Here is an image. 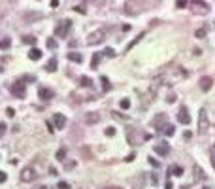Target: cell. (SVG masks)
Returning a JSON list of instances; mask_svg holds the SVG:
<instances>
[{
    "mask_svg": "<svg viewBox=\"0 0 215 189\" xmlns=\"http://www.w3.org/2000/svg\"><path fill=\"white\" fill-rule=\"evenodd\" d=\"M11 93H13L15 98H25L27 96V87H25V83L19 79V82H15L13 85H11Z\"/></svg>",
    "mask_w": 215,
    "mask_h": 189,
    "instance_id": "4",
    "label": "cell"
},
{
    "mask_svg": "<svg viewBox=\"0 0 215 189\" xmlns=\"http://www.w3.org/2000/svg\"><path fill=\"white\" fill-rule=\"evenodd\" d=\"M29 59L30 61H40V59H42V51H40L38 47H32L30 53H29Z\"/></svg>",
    "mask_w": 215,
    "mask_h": 189,
    "instance_id": "14",
    "label": "cell"
},
{
    "mask_svg": "<svg viewBox=\"0 0 215 189\" xmlns=\"http://www.w3.org/2000/svg\"><path fill=\"white\" fill-rule=\"evenodd\" d=\"M70 29H72V21L70 19H62V21H59V25L55 27V36H57V38H66Z\"/></svg>",
    "mask_w": 215,
    "mask_h": 189,
    "instance_id": "1",
    "label": "cell"
},
{
    "mask_svg": "<svg viewBox=\"0 0 215 189\" xmlns=\"http://www.w3.org/2000/svg\"><path fill=\"white\" fill-rule=\"evenodd\" d=\"M212 164L215 167V155H212Z\"/></svg>",
    "mask_w": 215,
    "mask_h": 189,
    "instance_id": "39",
    "label": "cell"
},
{
    "mask_svg": "<svg viewBox=\"0 0 215 189\" xmlns=\"http://www.w3.org/2000/svg\"><path fill=\"white\" fill-rule=\"evenodd\" d=\"M104 38H106V29H98V30H94V32L89 34L87 44H89V46H96V44L104 42Z\"/></svg>",
    "mask_w": 215,
    "mask_h": 189,
    "instance_id": "3",
    "label": "cell"
},
{
    "mask_svg": "<svg viewBox=\"0 0 215 189\" xmlns=\"http://www.w3.org/2000/svg\"><path fill=\"white\" fill-rule=\"evenodd\" d=\"M170 172H172L174 176H181L183 174V168L179 167V164H172V167H170Z\"/></svg>",
    "mask_w": 215,
    "mask_h": 189,
    "instance_id": "21",
    "label": "cell"
},
{
    "mask_svg": "<svg viewBox=\"0 0 215 189\" xmlns=\"http://www.w3.org/2000/svg\"><path fill=\"white\" fill-rule=\"evenodd\" d=\"M45 127H47V131H49V132H53V131H55V129H53V125H51V123H49V121H47V123H45Z\"/></svg>",
    "mask_w": 215,
    "mask_h": 189,
    "instance_id": "37",
    "label": "cell"
},
{
    "mask_svg": "<svg viewBox=\"0 0 215 189\" xmlns=\"http://www.w3.org/2000/svg\"><path fill=\"white\" fill-rule=\"evenodd\" d=\"M10 44H11V40H10V38H8V36H6V38L2 40V49H8V47H10Z\"/></svg>",
    "mask_w": 215,
    "mask_h": 189,
    "instance_id": "28",
    "label": "cell"
},
{
    "mask_svg": "<svg viewBox=\"0 0 215 189\" xmlns=\"http://www.w3.org/2000/svg\"><path fill=\"white\" fill-rule=\"evenodd\" d=\"M74 10H77V11H79V13H85V8H83V6H81V4H79V6H75V8H74Z\"/></svg>",
    "mask_w": 215,
    "mask_h": 189,
    "instance_id": "36",
    "label": "cell"
},
{
    "mask_svg": "<svg viewBox=\"0 0 215 189\" xmlns=\"http://www.w3.org/2000/svg\"><path fill=\"white\" fill-rule=\"evenodd\" d=\"M100 119H102V117H100V114H98V112H91V114L85 115V123H87V125H96Z\"/></svg>",
    "mask_w": 215,
    "mask_h": 189,
    "instance_id": "9",
    "label": "cell"
},
{
    "mask_svg": "<svg viewBox=\"0 0 215 189\" xmlns=\"http://www.w3.org/2000/svg\"><path fill=\"white\" fill-rule=\"evenodd\" d=\"M6 115H8V117H13V115H15L13 108H6Z\"/></svg>",
    "mask_w": 215,
    "mask_h": 189,
    "instance_id": "32",
    "label": "cell"
},
{
    "mask_svg": "<svg viewBox=\"0 0 215 189\" xmlns=\"http://www.w3.org/2000/svg\"><path fill=\"white\" fill-rule=\"evenodd\" d=\"M38 189H47V187H38Z\"/></svg>",
    "mask_w": 215,
    "mask_h": 189,
    "instance_id": "41",
    "label": "cell"
},
{
    "mask_svg": "<svg viewBox=\"0 0 215 189\" xmlns=\"http://www.w3.org/2000/svg\"><path fill=\"white\" fill-rule=\"evenodd\" d=\"M143 36H145V32H142V34H138V38H134V40H132V42H130V44H128V46H126V51H128V49H132V47H134V46H136V44H138V42H140V40L143 38Z\"/></svg>",
    "mask_w": 215,
    "mask_h": 189,
    "instance_id": "22",
    "label": "cell"
},
{
    "mask_svg": "<svg viewBox=\"0 0 215 189\" xmlns=\"http://www.w3.org/2000/svg\"><path fill=\"white\" fill-rule=\"evenodd\" d=\"M106 134H107V136H113V134H115V129H113V127H110V129L106 131Z\"/></svg>",
    "mask_w": 215,
    "mask_h": 189,
    "instance_id": "34",
    "label": "cell"
},
{
    "mask_svg": "<svg viewBox=\"0 0 215 189\" xmlns=\"http://www.w3.org/2000/svg\"><path fill=\"white\" fill-rule=\"evenodd\" d=\"M209 129V119H208V112L202 108L198 114V134H206Z\"/></svg>",
    "mask_w": 215,
    "mask_h": 189,
    "instance_id": "2",
    "label": "cell"
},
{
    "mask_svg": "<svg viewBox=\"0 0 215 189\" xmlns=\"http://www.w3.org/2000/svg\"><path fill=\"white\" fill-rule=\"evenodd\" d=\"M194 36H196V38H204V36H206V29H198L196 32H194Z\"/></svg>",
    "mask_w": 215,
    "mask_h": 189,
    "instance_id": "29",
    "label": "cell"
},
{
    "mask_svg": "<svg viewBox=\"0 0 215 189\" xmlns=\"http://www.w3.org/2000/svg\"><path fill=\"white\" fill-rule=\"evenodd\" d=\"M110 189H119V187H110Z\"/></svg>",
    "mask_w": 215,
    "mask_h": 189,
    "instance_id": "40",
    "label": "cell"
},
{
    "mask_svg": "<svg viewBox=\"0 0 215 189\" xmlns=\"http://www.w3.org/2000/svg\"><path fill=\"white\" fill-rule=\"evenodd\" d=\"M153 150H155V153H158L161 157H166V155L170 153V146H168L166 142H164V144H155Z\"/></svg>",
    "mask_w": 215,
    "mask_h": 189,
    "instance_id": "8",
    "label": "cell"
},
{
    "mask_svg": "<svg viewBox=\"0 0 215 189\" xmlns=\"http://www.w3.org/2000/svg\"><path fill=\"white\" fill-rule=\"evenodd\" d=\"M204 189H212V187H204Z\"/></svg>",
    "mask_w": 215,
    "mask_h": 189,
    "instance_id": "42",
    "label": "cell"
},
{
    "mask_svg": "<svg viewBox=\"0 0 215 189\" xmlns=\"http://www.w3.org/2000/svg\"><path fill=\"white\" fill-rule=\"evenodd\" d=\"M59 189H70V185H68V183H66V182H59V185H57Z\"/></svg>",
    "mask_w": 215,
    "mask_h": 189,
    "instance_id": "33",
    "label": "cell"
},
{
    "mask_svg": "<svg viewBox=\"0 0 215 189\" xmlns=\"http://www.w3.org/2000/svg\"><path fill=\"white\" fill-rule=\"evenodd\" d=\"M143 183H145V176H143V174H138V180H134V189H142Z\"/></svg>",
    "mask_w": 215,
    "mask_h": 189,
    "instance_id": "15",
    "label": "cell"
},
{
    "mask_svg": "<svg viewBox=\"0 0 215 189\" xmlns=\"http://www.w3.org/2000/svg\"><path fill=\"white\" fill-rule=\"evenodd\" d=\"M166 121H168L166 114H157V115L153 117V121H151V123H153V127H158V129H162L164 125H168Z\"/></svg>",
    "mask_w": 215,
    "mask_h": 189,
    "instance_id": "7",
    "label": "cell"
},
{
    "mask_svg": "<svg viewBox=\"0 0 215 189\" xmlns=\"http://www.w3.org/2000/svg\"><path fill=\"white\" fill-rule=\"evenodd\" d=\"M185 4H187L185 0H177V2H176V6H177V8H185Z\"/></svg>",
    "mask_w": 215,
    "mask_h": 189,
    "instance_id": "35",
    "label": "cell"
},
{
    "mask_svg": "<svg viewBox=\"0 0 215 189\" xmlns=\"http://www.w3.org/2000/svg\"><path fill=\"white\" fill-rule=\"evenodd\" d=\"M104 55H107V57H115V51L111 49V47H106V51H104Z\"/></svg>",
    "mask_w": 215,
    "mask_h": 189,
    "instance_id": "30",
    "label": "cell"
},
{
    "mask_svg": "<svg viewBox=\"0 0 215 189\" xmlns=\"http://www.w3.org/2000/svg\"><path fill=\"white\" fill-rule=\"evenodd\" d=\"M47 47H49V49H55V47H57V40L49 38V40H47Z\"/></svg>",
    "mask_w": 215,
    "mask_h": 189,
    "instance_id": "25",
    "label": "cell"
},
{
    "mask_svg": "<svg viewBox=\"0 0 215 189\" xmlns=\"http://www.w3.org/2000/svg\"><path fill=\"white\" fill-rule=\"evenodd\" d=\"M64 157H66V150H59L57 151V159L59 161H64Z\"/></svg>",
    "mask_w": 215,
    "mask_h": 189,
    "instance_id": "27",
    "label": "cell"
},
{
    "mask_svg": "<svg viewBox=\"0 0 215 189\" xmlns=\"http://www.w3.org/2000/svg\"><path fill=\"white\" fill-rule=\"evenodd\" d=\"M36 178H38V174H36V170H34L32 167H27V168H23V170H21V182L30 183V182H34Z\"/></svg>",
    "mask_w": 215,
    "mask_h": 189,
    "instance_id": "5",
    "label": "cell"
},
{
    "mask_svg": "<svg viewBox=\"0 0 215 189\" xmlns=\"http://www.w3.org/2000/svg\"><path fill=\"white\" fill-rule=\"evenodd\" d=\"M102 83H104V85H102V87H104V91H107V89H110V82L106 79V76H102Z\"/></svg>",
    "mask_w": 215,
    "mask_h": 189,
    "instance_id": "31",
    "label": "cell"
},
{
    "mask_svg": "<svg viewBox=\"0 0 215 189\" xmlns=\"http://www.w3.org/2000/svg\"><path fill=\"white\" fill-rule=\"evenodd\" d=\"M161 132H162L164 136H172L176 131H174V125H170V123H168V125H164V127L161 129Z\"/></svg>",
    "mask_w": 215,
    "mask_h": 189,
    "instance_id": "16",
    "label": "cell"
},
{
    "mask_svg": "<svg viewBox=\"0 0 215 189\" xmlns=\"http://www.w3.org/2000/svg\"><path fill=\"white\" fill-rule=\"evenodd\" d=\"M166 189H172V183L170 182H166Z\"/></svg>",
    "mask_w": 215,
    "mask_h": 189,
    "instance_id": "38",
    "label": "cell"
},
{
    "mask_svg": "<svg viewBox=\"0 0 215 189\" xmlns=\"http://www.w3.org/2000/svg\"><path fill=\"white\" fill-rule=\"evenodd\" d=\"M193 172H194V180H196V182H204V180H206L204 170H202L198 164H194V167H193Z\"/></svg>",
    "mask_w": 215,
    "mask_h": 189,
    "instance_id": "13",
    "label": "cell"
},
{
    "mask_svg": "<svg viewBox=\"0 0 215 189\" xmlns=\"http://www.w3.org/2000/svg\"><path fill=\"white\" fill-rule=\"evenodd\" d=\"M121 108H123V110H128V108H130V100L128 98H123L121 100Z\"/></svg>",
    "mask_w": 215,
    "mask_h": 189,
    "instance_id": "26",
    "label": "cell"
},
{
    "mask_svg": "<svg viewBox=\"0 0 215 189\" xmlns=\"http://www.w3.org/2000/svg\"><path fill=\"white\" fill-rule=\"evenodd\" d=\"M177 121L181 123V125H189L191 123V115H189V110H187V106H181L177 112Z\"/></svg>",
    "mask_w": 215,
    "mask_h": 189,
    "instance_id": "6",
    "label": "cell"
},
{
    "mask_svg": "<svg viewBox=\"0 0 215 189\" xmlns=\"http://www.w3.org/2000/svg\"><path fill=\"white\" fill-rule=\"evenodd\" d=\"M38 96L42 100H51L55 96V93L51 89H47V87H40V91H38Z\"/></svg>",
    "mask_w": 215,
    "mask_h": 189,
    "instance_id": "10",
    "label": "cell"
},
{
    "mask_svg": "<svg viewBox=\"0 0 215 189\" xmlns=\"http://www.w3.org/2000/svg\"><path fill=\"white\" fill-rule=\"evenodd\" d=\"M68 59L72 63H81V55L79 53H74V51H72V53H68Z\"/></svg>",
    "mask_w": 215,
    "mask_h": 189,
    "instance_id": "23",
    "label": "cell"
},
{
    "mask_svg": "<svg viewBox=\"0 0 215 189\" xmlns=\"http://www.w3.org/2000/svg\"><path fill=\"white\" fill-rule=\"evenodd\" d=\"M100 59H102V53H94V55H93V61H91V68H98Z\"/></svg>",
    "mask_w": 215,
    "mask_h": 189,
    "instance_id": "18",
    "label": "cell"
},
{
    "mask_svg": "<svg viewBox=\"0 0 215 189\" xmlns=\"http://www.w3.org/2000/svg\"><path fill=\"white\" fill-rule=\"evenodd\" d=\"M53 121H55V127H57V129H64L66 127V117L62 114H55Z\"/></svg>",
    "mask_w": 215,
    "mask_h": 189,
    "instance_id": "12",
    "label": "cell"
},
{
    "mask_svg": "<svg viewBox=\"0 0 215 189\" xmlns=\"http://www.w3.org/2000/svg\"><path fill=\"white\" fill-rule=\"evenodd\" d=\"M23 42L32 46V44H36V38H34V36H23Z\"/></svg>",
    "mask_w": 215,
    "mask_h": 189,
    "instance_id": "24",
    "label": "cell"
},
{
    "mask_svg": "<svg viewBox=\"0 0 215 189\" xmlns=\"http://www.w3.org/2000/svg\"><path fill=\"white\" fill-rule=\"evenodd\" d=\"M42 17H43L42 13H25V15H23L25 21H36V19H42Z\"/></svg>",
    "mask_w": 215,
    "mask_h": 189,
    "instance_id": "17",
    "label": "cell"
},
{
    "mask_svg": "<svg viewBox=\"0 0 215 189\" xmlns=\"http://www.w3.org/2000/svg\"><path fill=\"white\" fill-rule=\"evenodd\" d=\"M79 83H81L83 87H91L93 85V79H91L89 76H81V78H79Z\"/></svg>",
    "mask_w": 215,
    "mask_h": 189,
    "instance_id": "19",
    "label": "cell"
},
{
    "mask_svg": "<svg viewBox=\"0 0 215 189\" xmlns=\"http://www.w3.org/2000/svg\"><path fill=\"white\" fill-rule=\"evenodd\" d=\"M213 85V79L209 78V76H204V78H200V89L202 91H209Z\"/></svg>",
    "mask_w": 215,
    "mask_h": 189,
    "instance_id": "11",
    "label": "cell"
},
{
    "mask_svg": "<svg viewBox=\"0 0 215 189\" xmlns=\"http://www.w3.org/2000/svg\"><path fill=\"white\" fill-rule=\"evenodd\" d=\"M45 70L47 72H55V70H57V59H51V61L45 64Z\"/></svg>",
    "mask_w": 215,
    "mask_h": 189,
    "instance_id": "20",
    "label": "cell"
}]
</instances>
